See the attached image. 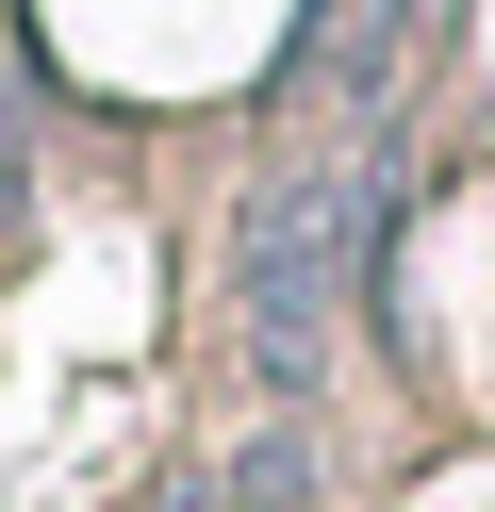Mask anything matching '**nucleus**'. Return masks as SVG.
<instances>
[{
    "mask_svg": "<svg viewBox=\"0 0 495 512\" xmlns=\"http://www.w3.org/2000/svg\"><path fill=\"white\" fill-rule=\"evenodd\" d=\"M17 199H33V166H17V116H0V232H17Z\"/></svg>",
    "mask_w": 495,
    "mask_h": 512,
    "instance_id": "nucleus-4",
    "label": "nucleus"
},
{
    "mask_svg": "<svg viewBox=\"0 0 495 512\" xmlns=\"http://www.w3.org/2000/svg\"><path fill=\"white\" fill-rule=\"evenodd\" d=\"M198 479H215L231 512H314V496H330V446L297 430V413H264V430H231V446H215Z\"/></svg>",
    "mask_w": 495,
    "mask_h": 512,
    "instance_id": "nucleus-2",
    "label": "nucleus"
},
{
    "mask_svg": "<svg viewBox=\"0 0 495 512\" xmlns=\"http://www.w3.org/2000/svg\"><path fill=\"white\" fill-rule=\"evenodd\" d=\"M132 512H231V496H215V479L182 463V479H149V496H132Z\"/></svg>",
    "mask_w": 495,
    "mask_h": 512,
    "instance_id": "nucleus-3",
    "label": "nucleus"
},
{
    "mask_svg": "<svg viewBox=\"0 0 495 512\" xmlns=\"http://www.w3.org/2000/svg\"><path fill=\"white\" fill-rule=\"evenodd\" d=\"M363 265H380V133L281 149V166L231 199V331H248V380L281 413L330 380V314H347Z\"/></svg>",
    "mask_w": 495,
    "mask_h": 512,
    "instance_id": "nucleus-1",
    "label": "nucleus"
}]
</instances>
